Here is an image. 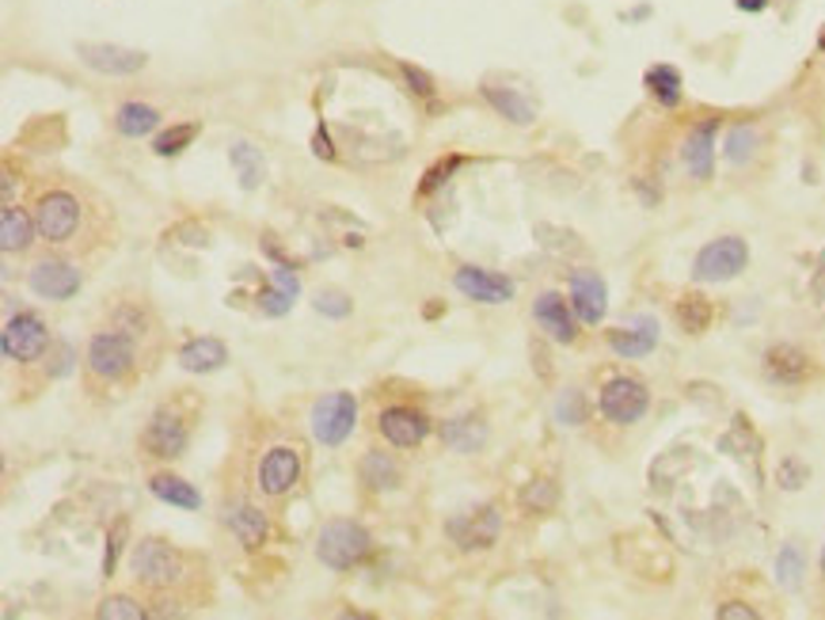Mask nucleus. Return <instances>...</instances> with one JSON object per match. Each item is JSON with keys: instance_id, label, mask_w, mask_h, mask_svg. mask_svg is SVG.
<instances>
[{"instance_id": "nucleus-38", "label": "nucleus", "mask_w": 825, "mask_h": 620, "mask_svg": "<svg viewBox=\"0 0 825 620\" xmlns=\"http://www.w3.org/2000/svg\"><path fill=\"white\" fill-rule=\"evenodd\" d=\"M313 305L319 316H332V321H346V316L354 313V301L346 297L343 289H319Z\"/></svg>"}, {"instance_id": "nucleus-2", "label": "nucleus", "mask_w": 825, "mask_h": 620, "mask_svg": "<svg viewBox=\"0 0 825 620\" xmlns=\"http://www.w3.org/2000/svg\"><path fill=\"white\" fill-rule=\"evenodd\" d=\"M84 369L92 385H103V388L122 385V380H130L133 369H138V339L114 324L103 327V332H95L92 339H88Z\"/></svg>"}, {"instance_id": "nucleus-28", "label": "nucleus", "mask_w": 825, "mask_h": 620, "mask_svg": "<svg viewBox=\"0 0 825 620\" xmlns=\"http://www.w3.org/2000/svg\"><path fill=\"white\" fill-rule=\"evenodd\" d=\"M149 491H153L160 502H167V507H180V510L202 507V495L194 491V484H186L183 476H172V472H156L153 480H149Z\"/></svg>"}, {"instance_id": "nucleus-33", "label": "nucleus", "mask_w": 825, "mask_h": 620, "mask_svg": "<svg viewBox=\"0 0 825 620\" xmlns=\"http://www.w3.org/2000/svg\"><path fill=\"white\" fill-rule=\"evenodd\" d=\"M757 145H761L757 126H753V122H734V126L726 130V141H723L726 164H739V167L750 164L753 153H757Z\"/></svg>"}, {"instance_id": "nucleus-42", "label": "nucleus", "mask_w": 825, "mask_h": 620, "mask_svg": "<svg viewBox=\"0 0 825 620\" xmlns=\"http://www.w3.org/2000/svg\"><path fill=\"white\" fill-rule=\"evenodd\" d=\"M803 484H806V468L798 465L795 457H787L784 465H780V487H784V491H798Z\"/></svg>"}, {"instance_id": "nucleus-43", "label": "nucleus", "mask_w": 825, "mask_h": 620, "mask_svg": "<svg viewBox=\"0 0 825 620\" xmlns=\"http://www.w3.org/2000/svg\"><path fill=\"white\" fill-rule=\"evenodd\" d=\"M719 620H757V609L745 606V601H723V606L715 609Z\"/></svg>"}, {"instance_id": "nucleus-49", "label": "nucleus", "mask_w": 825, "mask_h": 620, "mask_svg": "<svg viewBox=\"0 0 825 620\" xmlns=\"http://www.w3.org/2000/svg\"><path fill=\"white\" fill-rule=\"evenodd\" d=\"M818 50H822V54H825V31H822V39H818Z\"/></svg>"}, {"instance_id": "nucleus-13", "label": "nucleus", "mask_w": 825, "mask_h": 620, "mask_svg": "<svg viewBox=\"0 0 825 620\" xmlns=\"http://www.w3.org/2000/svg\"><path fill=\"white\" fill-rule=\"evenodd\" d=\"M765 377L780 388H798L814 377V358L806 350H798L795 343H776V347L765 350V362H761Z\"/></svg>"}, {"instance_id": "nucleus-41", "label": "nucleus", "mask_w": 825, "mask_h": 620, "mask_svg": "<svg viewBox=\"0 0 825 620\" xmlns=\"http://www.w3.org/2000/svg\"><path fill=\"white\" fill-rule=\"evenodd\" d=\"M399 77H404L407 88H411L419 100H434V81L422 73V69H415V65H407V61H404V65H399Z\"/></svg>"}, {"instance_id": "nucleus-3", "label": "nucleus", "mask_w": 825, "mask_h": 620, "mask_svg": "<svg viewBox=\"0 0 825 620\" xmlns=\"http://www.w3.org/2000/svg\"><path fill=\"white\" fill-rule=\"evenodd\" d=\"M373 556V537L361 521L350 518H335L319 529L316 537V560L327 567V571H354Z\"/></svg>"}, {"instance_id": "nucleus-36", "label": "nucleus", "mask_w": 825, "mask_h": 620, "mask_svg": "<svg viewBox=\"0 0 825 620\" xmlns=\"http://www.w3.org/2000/svg\"><path fill=\"white\" fill-rule=\"evenodd\" d=\"M95 617L100 620H145L153 613H149L138 598H130V593H111V598H103L100 606H95Z\"/></svg>"}, {"instance_id": "nucleus-16", "label": "nucleus", "mask_w": 825, "mask_h": 620, "mask_svg": "<svg viewBox=\"0 0 825 620\" xmlns=\"http://www.w3.org/2000/svg\"><path fill=\"white\" fill-rule=\"evenodd\" d=\"M532 321L540 324V332H544L548 339L563 343V347H571V343L579 339V324H574L571 301L563 294H556V289H548V294H540L532 301Z\"/></svg>"}, {"instance_id": "nucleus-44", "label": "nucleus", "mask_w": 825, "mask_h": 620, "mask_svg": "<svg viewBox=\"0 0 825 620\" xmlns=\"http://www.w3.org/2000/svg\"><path fill=\"white\" fill-rule=\"evenodd\" d=\"M556 415L563 423H571V427H574V423H582V400H579V393H567L563 400H559Z\"/></svg>"}, {"instance_id": "nucleus-11", "label": "nucleus", "mask_w": 825, "mask_h": 620, "mask_svg": "<svg viewBox=\"0 0 825 620\" xmlns=\"http://www.w3.org/2000/svg\"><path fill=\"white\" fill-rule=\"evenodd\" d=\"M377 430H380V438H385L388 446L415 449V446H422V441L430 438V419H426L422 411H415V407H407V404H393V407H385V411L377 415Z\"/></svg>"}, {"instance_id": "nucleus-35", "label": "nucleus", "mask_w": 825, "mask_h": 620, "mask_svg": "<svg viewBox=\"0 0 825 620\" xmlns=\"http://www.w3.org/2000/svg\"><path fill=\"white\" fill-rule=\"evenodd\" d=\"M803 571H806V556H803V548L792 540V545H784L776 556V582L784 590H798L803 587Z\"/></svg>"}, {"instance_id": "nucleus-34", "label": "nucleus", "mask_w": 825, "mask_h": 620, "mask_svg": "<svg viewBox=\"0 0 825 620\" xmlns=\"http://www.w3.org/2000/svg\"><path fill=\"white\" fill-rule=\"evenodd\" d=\"M518 502L526 514H548V510H556V502H559V487H556V480L540 476V480H529L526 487H521Z\"/></svg>"}, {"instance_id": "nucleus-14", "label": "nucleus", "mask_w": 825, "mask_h": 620, "mask_svg": "<svg viewBox=\"0 0 825 620\" xmlns=\"http://www.w3.org/2000/svg\"><path fill=\"white\" fill-rule=\"evenodd\" d=\"M255 480H259V491L271 495V499L289 495L293 487L301 484V454L293 446H274L271 454L259 460V472H255Z\"/></svg>"}, {"instance_id": "nucleus-15", "label": "nucleus", "mask_w": 825, "mask_h": 620, "mask_svg": "<svg viewBox=\"0 0 825 620\" xmlns=\"http://www.w3.org/2000/svg\"><path fill=\"white\" fill-rule=\"evenodd\" d=\"M77 54H80V61H84L88 69L106 73V77H133V73H141V69L149 65V58L141 54V50L111 47V42H80Z\"/></svg>"}, {"instance_id": "nucleus-7", "label": "nucleus", "mask_w": 825, "mask_h": 620, "mask_svg": "<svg viewBox=\"0 0 825 620\" xmlns=\"http://www.w3.org/2000/svg\"><path fill=\"white\" fill-rule=\"evenodd\" d=\"M750 263V244L742 236H719V241L704 244L692 260V278L696 282H731L739 278Z\"/></svg>"}, {"instance_id": "nucleus-45", "label": "nucleus", "mask_w": 825, "mask_h": 620, "mask_svg": "<svg viewBox=\"0 0 825 620\" xmlns=\"http://www.w3.org/2000/svg\"><path fill=\"white\" fill-rule=\"evenodd\" d=\"M313 153H316V156H324V161H335V149H332V141H327V130H316Z\"/></svg>"}, {"instance_id": "nucleus-24", "label": "nucleus", "mask_w": 825, "mask_h": 620, "mask_svg": "<svg viewBox=\"0 0 825 620\" xmlns=\"http://www.w3.org/2000/svg\"><path fill=\"white\" fill-rule=\"evenodd\" d=\"M34 236H39L34 214H27L20 206H4V214H0V247H4V255L27 252Z\"/></svg>"}, {"instance_id": "nucleus-25", "label": "nucleus", "mask_w": 825, "mask_h": 620, "mask_svg": "<svg viewBox=\"0 0 825 620\" xmlns=\"http://www.w3.org/2000/svg\"><path fill=\"white\" fill-rule=\"evenodd\" d=\"M361 484H366V491H393L404 480V472H399L396 457L385 454V449H369L366 457H361Z\"/></svg>"}, {"instance_id": "nucleus-47", "label": "nucleus", "mask_w": 825, "mask_h": 620, "mask_svg": "<svg viewBox=\"0 0 825 620\" xmlns=\"http://www.w3.org/2000/svg\"><path fill=\"white\" fill-rule=\"evenodd\" d=\"M739 4V12H765L768 0H734Z\"/></svg>"}, {"instance_id": "nucleus-17", "label": "nucleus", "mask_w": 825, "mask_h": 620, "mask_svg": "<svg viewBox=\"0 0 825 620\" xmlns=\"http://www.w3.org/2000/svg\"><path fill=\"white\" fill-rule=\"evenodd\" d=\"M571 308L582 324H601L605 321V308H609V289L605 278L590 267L571 271Z\"/></svg>"}, {"instance_id": "nucleus-9", "label": "nucleus", "mask_w": 825, "mask_h": 620, "mask_svg": "<svg viewBox=\"0 0 825 620\" xmlns=\"http://www.w3.org/2000/svg\"><path fill=\"white\" fill-rule=\"evenodd\" d=\"M186 446H191V427H186V419L175 411V407H160V411H153L149 427L141 430V449H145V457H153V460L183 457Z\"/></svg>"}, {"instance_id": "nucleus-46", "label": "nucleus", "mask_w": 825, "mask_h": 620, "mask_svg": "<svg viewBox=\"0 0 825 620\" xmlns=\"http://www.w3.org/2000/svg\"><path fill=\"white\" fill-rule=\"evenodd\" d=\"M4 206H16V172L4 167Z\"/></svg>"}, {"instance_id": "nucleus-26", "label": "nucleus", "mask_w": 825, "mask_h": 620, "mask_svg": "<svg viewBox=\"0 0 825 620\" xmlns=\"http://www.w3.org/2000/svg\"><path fill=\"white\" fill-rule=\"evenodd\" d=\"M441 441L457 454H476L479 446L487 441V423L479 415H460V419H449L441 427Z\"/></svg>"}, {"instance_id": "nucleus-6", "label": "nucleus", "mask_w": 825, "mask_h": 620, "mask_svg": "<svg viewBox=\"0 0 825 620\" xmlns=\"http://www.w3.org/2000/svg\"><path fill=\"white\" fill-rule=\"evenodd\" d=\"M50 332L42 324L39 313H16L4 321V332H0V350H4L8 362L16 366H31V362L47 358L50 350Z\"/></svg>"}, {"instance_id": "nucleus-10", "label": "nucleus", "mask_w": 825, "mask_h": 620, "mask_svg": "<svg viewBox=\"0 0 825 620\" xmlns=\"http://www.w3.org/2000/svg\"><path fill=\"white\" fill-rule=\"evenodd\" d=\"M446 533L460 552H487L502 533V514L499 507L468 510V514H460V518L446 521Z\"/></svg>"}, {"instance_id": "nucleus-8", "label": "nucleus", "mask_w": 825, "mask_h": 620, "mask_svg": "<svg viewBox=\"0 0 825 620\" xmlns=\"http://www.w3.org/2000/svg\"><path fill=\"white\" fill-rule=\"evenodd\" d=\"M598 407L612 427H632V423H639L646 415V407H651V388L639 377H612L605 380V388H601Z\"/></svg>"}, {"instance_id": "nucleus-39", "label": "nucleus", "mask_w": 825, "mask_h": 620, "mask_svg": "<svg viewBox=\"0 0 825 620\" xmlns=\"http://www.w3.org/2000/svg\"><path fill=\"white\" fill-rule=\"evenodd\" d=\"M126 533H130V521H126V518H119V521H114V529H111V537H106V552H103V579H111V575H114V567H119V552H122V545H126Z\"/></svg>"}, {"instance_id": "nucleus-12", "label": "nucleus", "mask_w": 825, "mask_h": 620, "mask_svg": "<svg viewBox=\"0 0 825 620\" xmlns=\"http://www.w3.org/2000/svg\"><path fill=\"white\" fill-rule=\"evenodd\" d=\"M31 289L39 294L42 301H69L80 294V286H84V274H80L69 260H39L31 267Z\"/></svg>"}, {"instance_id": "nucleus-37", "label": "nucleus", "mask_w": 825, "mask_h": 620, "mask_svg": "<svg viewBox=\"0 0 825 620\" xmlns=\"http://www.w3.org/2000/svg\"><path fill=\"white\" fill-rule=\"evenodd\" d=\"M202 134V126L198 122H180V126H172V130H164L156 141H153V153L156 156H180L186 145H191L194 138Z\"/></svg>"}, {"instance_id": "nucleus-31", "label": "nucleus", "mask_w": 825, "mask_h": 620, "mask_svg": "<svg viewBox=\"0 0 825 620\" xmlns=\"http://www.w3.org/2000/svg\"><path fill=\"white\" fill-rule=\"evenodd\" d=\"M673 316H678V327L685 335H704L715 321V308L704 294H685L673 305Z\"/></svg>"}, {"instance_id": "nucleus-27", "label": "nucleus", "mask_w": 825, "mask_h": 620, "mask_svg": "<svg viewBox=\"0 0 825 620\" xmlns=\"http://www.w3.org/2000/svg\"><path fill=\"white\" fill-rule=\"evenodd\" d=\"M483 100L491 103V108L499 111L506 122H513V126H532V119H537V111H532V103H529L521 92H513V88H495V84H483Z\"/></svg>"}, {"instance_id": "nucleus-30", "label": "nucleus", "mask_w": 825, "mask_h": 620, "mask_svg": "<svg viewBox=\"0 0 825 620\" xmlns=\"http://www.w3.org/2000/svg\"><path fill=\"white\" fill-rule=\"evenodd\" d=\"M156 126H160V111L138 100L122 103L119 114H114V130H119L122 138H149Z\"/></svg>"}, {"instance_id": "nucleus-19", "label": "nucleus", "mask_w": 825, "mask_h": 620, "mask_svg": "<svg viewBox=\"0 0 825 620\" xmlns=\"http://www.w3.org/2000/svg\"><path fill=\"white\" fill-rule=\"evenodd\" d=\"M452 286L468 301H479V305H506V301L513 297V282L506 278V274H495L483 267H460L452 274Z\"/></svg>"}, {"instance_id": "nucleus-23", "label": "nucleus", "mask_w": 825, "mask_h": 620, "mask_svg": "<svg viewBox=\"0 0 825 620\" xmlns=\"http://www.w3.org/2000/svg\"><path fill=\"white\" fill-rule=\"evenodd\" d=\"M175 362L186 369V374H217L221 366L228 362V347L213 335H198V339H186Z\"/></svg>"}, {"instance_id": "nucleus-21", "label": "nucleus", "mask_w": 825, "mask_h": 620, "mask_svg": "<svg viewBox=\"0 0 825 620\" xmlns=\"http://www.w3.org/2000/svg\"><path fill=\"white\" fill-rule=\"evenodd\" d=\"M225 526L233 529V537L247 548V552H259V548L266 545V537H271V518H266L259 507H252V502H236V507H228Z\"/></svg>"}, {"instance_id": "nucleus-20", "label": "nucleus", "mask_w": 825, "mask_h": 620, "mask_svg": "<svg viewBox=\"0 0 825 620\" xmlns=\"http://www.w3.org/2000/svg\"><path fill=\"white\" fill-rule=\"evenodd\" d=\"M301 297V278L293 274L289 263H274L271 271V286L259 289L255 301H259V313L263 316H286L293 308V301Z\"/></svg>"}, {"instance_id": "nucleus-22", "label": "nucleus", "mask_w": 825, "mask_h": 620, "mask_svg": "<svg viewBox=\"0 0 825 620\" xmlns=\"http://www.w3.org/2000/svg\"><path fill=\"white\" fill-rule=\"evenodd\" d=\"M609 347L617 350L620 358H646V354L659 347V321L639 316V321L628 324V327H612Z\"/></svg>"}, {"instance_id": "nucleus-18", "label": "nucleus", "mask_w": 825, "mask_h": 620, "mask_svg": "<svg viewBox=\"0 0 825 620\" xmlns=\"http://www.w3.org/2000/svg\"><path fill=\"white\" fill-rule=\"evenodd\" d=\"M715 134H719V119L696 122V126L689 130L685 141H681V161H685L692 180H712L715 172Z\"/></svg>"}, {"instance_id": "nucleus-1", "label": "nucleus", "mask_w": 825, "mask_h": 620, "mask_svg": "<svg viewBox=\"0 0 825 620\" xmlns=\"http://www.w3.org/2000/svg\"><path fill=\"white\" fill-rule=\"evenodd\" d=\"M194 567H198V556L183 552V548L167 545V540H160V537H145L130 548L133 579L153 593H180L186 582L198 575Z\"/></svg>"}, {"instance_id": "nucleus-4", "label": "nucleus", "mask_w": 825, "mask_h": 620, "mask_svg": "<svg viewBox=\"0 0 825 620\" xmlns=\"http://www.w3.org/2000/svg\"><path fill=\"white\" fill-rule=\"evenodd\" d=\"M34 228H39V241L47 244H73L80 233V221H84V206L73 191H47L34 202Z\"/></svg>"}, {"instance_id": "nucleus-29", "label": "nucleus", "mask_w": 825, "mask_h": 620, "mask_svg": "<svg viewBox=\"0 0 825 620\" xmlns=\"http://www.w3.org/2000/svg\"><path fill=\"white\" fill-rule=\"evenodd\" d=\"M228 161H233L236 175H240V187L244 191H255L266 180V156H263V149L252 145V141H236V145L228 149Z\"/></svg>"}, {"instance_id": "nucleus-48", "label": "nucleus", "mask_w": 825, "mask_h": 620, "mask_svg": "<svg viewBox=\"0 0 825 620\" xmlns=\"http://www.w3.org/2000/svg\"><path fill=\"white\" fill-rule=\"evenodd\" d=\"M818 567H822V579H825V545H822V560H818Z\"/></svg>"}, {"instance_id": "nucleus-5", "label": "nucleus", "mask_w": 825, "mask_h": 620, "mask_svg": "<svg viewBox=\"0 0 825 620\" xmlns=\"http://www.w3.org/2000/svg\"><path fill=\"white\" fill-rule=\"evenodd\" d=\"M354 423H358V400H354V393L319 396V400L313 404V415H308L313 438L327 449L343 446V441L354 434Z\"/></svg>"}, {"instance_id": "nucleus-40", "label": "nucleus", "mask_w": 825, "mask_h": 620, "mask_svg": "<svg viewBox=\"0 0 825 620\" xmlns=\"http://www.w3.org/2000/svg\"><path fill=\"white\" fill-rule=\"evenodd\" d=\"M460 164H465V156H449V161H438V164L430 167V172L422 175V187H419V194H430V191H438L441 183H446L449 175L457 172Z\"/></svg>"}, {"instance_id": "nucleus-32", "label": "nucleus", "mask_w": 825, "mask_h": 620, "mask_svg": "<svg viewBox=\"0 0 825 620\" xmlns=\"http://www.w3.org/2000/svg\"><path fill=\"white\" fill-rule=\"evenodd\" d=\"M643 88L662 103V108H678L681 103V73L673 65H651L643 73Z\"/></svg>"}]
</instances>
